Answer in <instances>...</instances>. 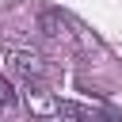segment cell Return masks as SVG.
I'll list each match as a JSON object with an SVG mask.
<instances>
[{
	"label": "cell",
	"mask_w": 122,
	"mask_h": 122,
	"mask_svg": "<svg viewBox=\"0 0 122 122\" xmlns=\"http://www.w3.org/2000/svg\"><path fill=\"white\" fill-rule=\"evenodd\" d=\"M4 57H8V65L23 76V80H46L50 76V61L38 53V50H27V46H8L4 50Z\"/></svg>",
	"instance_id": "6da1fadb"
},
{
	"label": "cell",
	"mask_w": 122,
	"mask_h": 122,
	"mask_svg": "<svg viewBox=\"0 0 122 122\" xmlns=\"http://www.w3.org/2000/svg\"><path fill=\"white\" fill-rule=\"evenodd\" d=\"M23 107H27V111H30L34 118H42V122L57 118V111H61L57 95H53L50 88H42L38 80H27V88H23Z\"/></svg>",
	"instance_id": "7a4b0ae2"
},
{
	"label": "cell",
	"mask_w": 122,
	"mask_h": 122,
	"mask_svg": "<svg viewBox=\"0 0 122 122\" xmlns=\"http://www.w3.org/2000/svg\"><path fill=\"white\" fill-rule=\"evenodd\" d=\"M38 27H42V34H50V38H69L65 19H61L57 11H42V15H38Z\"/></svg>",
	"instance_id": "3957f363"
},
{
	"label": "cell",
	"mask_w": 122,
	"mask_h": 122,
	"mask_svg": "<svg viewBox=\"0 0 122 122\" xmlns=\"http://www.w3.org/2000/svg\"><path fill=\"white\" fill-rule=\"evenodd\" d=\"M50 122H61V118H50Z\"/></svg>",
	"instance_id": "8992f818"
},
{
	"label": "cell",
	"mask_w": 122,
	"mask_h": 122,
	"mask_svg": "<svg viewBox=\"0 0 122 122\" xmlns=\"http://www.w3.org/2000/svg\"><path fill=\"white\" fill-rule=\"evenodd\" d=\"M15 107V92H11V84L0 76V111H11Z\"/></svg>",
	"instance_id": "277c9868"
},
{
	"label": "cell",
	"mask_w": 122,
	"mask_h": 122,
	"mask_svg": "<svg viewBox=\"0 0 122 122\" xmlns=\"http://www.w3.org/2000/svg\"><path fill=\"white\" fill-rule=\"evenodd\" d=\"M15 4H19V0H0V8H15Z\"/></svg>",
	"instance_id": "5b68a950"
}]
</instances>
